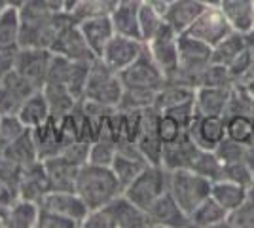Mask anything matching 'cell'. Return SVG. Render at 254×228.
I'll use <instances>...</instances> for the list:
<instances>
[{"mask_svg": "<svg viewBox=\"0 0 254 228\" xmlns=\"http://www.w3.org/2000/svg\"><path fill=\"white\" fill-rule=\"evenodd\" d=\"M254 44V31L253 33H237L233 31L232 34H228L222 42H218L212 48V63L216 65L230 67L243 54L247 48H251Z\"/></svg>", "mask_w": 254, "mask_h": 228, "instance_id": "cb8c5ba5", "label": "cell"}, {"mask_svg": "<svg viewBox=\"0 0 254 228\" xmlns=\"http://www.w3.org/2000/svg\"><path fill=\"white\" fill-rule=\"evenodd\" d=\"M226 137L232 141L251 147L254 145V124L253 114H243V112H235V114H226Z\"/></svg>", "mask_w": 254, "mask_h": 228, "instance_id": "d6a6232c", "label": "cell"}, {"mask_svg": "<svg viewBox=\"0 0 254 228\" xmlns=\"http://www.w3.org/2000/svg\"><path fill=\"white\" fill-rule=\"evenodd\" d=\"M253 31H254V27H253Z\"/></svg>", "mask_w": 254, "mask_h": 228, "instance_id": "9f6ffc18", "label": "cell"}, {"mask_svg": "<svg viewBox=\"0 0 254 228\" xmlns=\"http://www.w3.org/2000/svg\"><path fill=\"white\" fill-rule=\"evenodd\" d=\"M186 133L199 149L214 151L226 139V120L214 114H195Z\"/></svg>", "mask_w": 254, "mask_h": 228, "instance_id": "7c38bea8", "label": "cell"}, {"mask_svg": "<svg viewBox=\"0 0 254 228\" xmlns=\"http://www.w3.org/2000/svg\"><path fill=\"white\" fill-rule=\"evenodd\" d=\"M190 169L195 171V173L203 175V177H207V179H211V181H216L222 175V162L218 160V156H216L214 151L199 149L197 154H195V158H193V163H191Z\"/></svg>", "mask_w": 254, "mask_h": 228, "instance_id": "d590c367", "label": "cell"}, {"mask_svg": "<svg viewBox=\"0 0 254 228\" xmlns=\"http://www.w3.org/2000/svg\"><path fill=\"white\" fill-rule=\"evenodd\" d=\"M120 78L124 87H138V89H152V91H158L165 84V75L148 54L146 44H144V52L138 55L137 61H133L120 73Z\"/></svg>", "mask_w": 254, "mask_h": 228, "instance_id": "ba28073f", "label": "cell"}, {"mask_svg": "<svg viewBox=\"0 0 254 228\" xmlns=\"http://www.w3.org/2000/svg\"><path fill=\"white\" fill-rule=\"evenodd\" d=\"M216 156L222 163H232V162H239V160H245V152H247V147L245 145H239V143L232 141V139H224L216 149Z\"/></svg>", "mask_w": 254, "mask_h": 228, "instance_id": "7bdbcfd3", "label": "cell"}, {"mask_svg": "<svg viewBox=\"0 0 254 228\" xmlns=\"http://www.w3.org/2000/svg\"><path fill=\"white\" fill-rule=\"evenodd\" d=\"M36 228H80L74 221L63 217L59 213H53L50 209L40 207V217H38V227Z\"/></svg>", "mask_w": 254, "mask_h": 228, "instance_id": "ee69618b", "label": "cell"}, {"mask_svg": "<svg viewBox=\"0 0 254 228\" xmlns=\"http://www.w3.org/2000/svg\"><path fill=\"white\" fill-rule=\"evenodd\" d=\"M34 91H38V89L32 84H29L21 75L11 71L10 75L0 82V114L2 116L17 114L23 101Z\"/></svg>", "mask_w": 254, "mask_h": 228, "instance_id": "9a60e30c", "label": "cell"}, {"mask_svg": "<svg viewBox=\"0 0 254 228\" xmlns=\"http://www.w3.org/2000/svg\"><path fill=\"white\" fill-rule=\"evenodd\" d=\"M220 179H228V181H233V183H239V185L245 186H253V175H251V169L245 160H239V162H232V163H222V175Z\"/></svg>", "mask_w": 254, "mask_h": 228, "instance_id": "ab89813d", "label": "cell"}, {"mask_svg": "<svg viewBox=\"0 0 254 228\" xmlns=\"http://www.w3.org/2000/svg\"><path fill=\"white\" fill-rule=\"evenodd\" d=\"M122 93H124V84L120 75L110 67H106L101 59H95L89 69L84 99L95 101L99 105H105L110 109H118Z\"/></svg>", "mask_w": 254, "mask_h": 228, "instance_id": "5b68a950", "label": "cell"}, {"mask_svg": "<svg viewBox=\"0 0 254 228\" xmlns=\"http://www.w3.org/2000/svg\"><path fill=\"white\" fill-rule=\"evenodd\" d=\"M29 128L23 126V122L17 118V114H11V116H2L0 122V147L8 145L13 139H17L23 131H27Z\"/></svg>", "mask_w": 254, "mask_h": 228, "instance_id": "b9f144b4", "label": "cell"}, {"mask_svg": "<svg viewBox=\"0 0 254 228\" xmlns=\"http://www.w3.org/2000/svg\"><path fill=\"white\" fill-rule=\"evenodd\" d=\"M245 162H247V165H249L251 175H253V181H254V145L247 147V152H245Z\"/></svg>", "mask_w": 254, "mask_h": 228, "instance_id": "7dc6e473", "label": "cell"}, {"mask_svg": "<svg viewBox=\"0 0 254 228\" xmlns=\"http://www.w3.org/2000/svg\"><path fill=\"white\" fill-rule=\"evenodd\" d=\"M233 86H197L193 95L195 114L224 116L232 97Z\"/></svg>", "mask_w": 254, "mask_h": 228, "instance_id": "d6986e66", "label": "cell"}, {"mask_svg": "<svg viewBox=\"0 0 254 228\" xmlns=\"http://www.w3.org/2000/svg\"><path fill=\"white\" fill-rule=\"evenodd\" d=\"M31 131L40 160H46V158L61 154V151L66 147V141H64L57 116H52L50 120H46L42 126H38V128H34Z\"/></svg>", "mask_w": 254, "mask_h": 228, "instance_id": "ac0fdd59", "label": "cell"}, {"mask_svg": "<svg viewBox=\"0 0 254 228\" xmlns=\"http://www.w3.org/2000/svg\"><path fill=\"white\" fill-rule=\"evenodd\" d=\"M146 2H150L152 6H156V8H158V10L161 11V13H163V11L167 10L171 4L175 2V0H146Z\"/></svg>", "mask_w": 254, "mask_h": 228, "instance_id": "c3c4849f", "label": "cell"}, {"mask_svg": "<svg viewBox=\"0 0 254 228\" xmlns=\"http://www.w3.org/2000/svg\"><path fill=\"white\" fill-rule=\"evenodd\" d=\"M195 2H199L201 6L205 8H214V6H220V0H195Z\"/></svg>", "mask_w": 254, "mask_h": 228, "instance_id": "f907efd6", "label": "cell"}, {"mask_svg": "<svg viewBox=\"0 0 254 228\" xmlns=\"http://www.w3.org/2000/svg\"><path fill=\"white\" fill-rule=\"evenodd\" d=\"M48 2H50L52 10H55V11H66V2H64V0H48Z\"/></svg>", "mask_w": 254, "mask_h": 228, "instance_id": "681fc988", "label": "cell"}, {"mask_svg": "<svg viewBox=\"0 0 254 228\" xmlns=\"http://www.w3.org/2000/svg\"><path fill=\"white\" fill-rule=\"evenodd\" d=\"M230 211L224 209L212 196H209L205 202L191 211L190 215V227L195 228H214V227H224L228 223Z\"/></svg>", "mask_w": 254, "mask_h": 228, "instance_id": "f546056e", "label": "cell"}, {"mask_svg": "<svg viewBox=\"0 0 254 228\" xmlns=\"http://www.w3.org/2000/svg\"><path fill=\"white\" fill-rule=\"evenodd\" d=\"M38 217H40V204L19 196L6 211L4 228H36Z\"/></svg>", "mask_w": 254, "mask_h": 228, "instance_id": "484cf974", "label": "cell"}, {"mask_svg": "<svg viewBox=\"0 0 254 228\" xmlns=\"http://www.w3.org/2000/svg\"><path fill=\"white\" fill-rule=\"evenodd\" d=\"M17 118L21 120L23 126L29 128V130L38 128V126H42L46 120L52 118V110H50L48 99H46L42 89L31 93L29 97L23 101L21 109L17 112Z\"/></svg>", "mask_w": 254, "mask_h": 228, "instance_id": "83f0119b", "label": "cell"}, {"mask_svg": "<svg viewBox=\"0 0 254 228\" xmlns=\"http://www.w3.org/2000/svg\"><path fill=\"white\" fill-rule=\"evenodd\" d=\"M212 181L191 169L169 171V194L190 217L191 211L211 196Z\"/></svg>", "mask_w": 254, "mask_h": 228, "instance_id": "3957f363", "label": "cell"}, {"mask_svg": "<svg viewBox=\"0 0 254 228\" xmlns=\"http://www.w3.org/2000/svg\"><path fill=\"white\" fill-rule=\"evenodd\" d=\"M197 151H199V147L191 141L188 133H184L179 141L163 145L161 165L165 169H169V171H175V169H190Z\"/></svg>", "mask_w": 254, "mask_h": 228, "instance_id": "44dd1931", "label": "cell"}, {"mask_svg": "<svg viewBox=\"0 0 254 228\" xmlns=\"http://www.w3.org/2000/svg\"><path fill=\"white\" fill-rule=\"evenodd\" d=\"M148 165V160L140 154L138 147L131 141H118V151L116 156L112 160V171L116 173V177L120 179L122 186L126 188L135 177H137L144 167Z\"/></svg>", "mask_w": 254, "mask_h": 228, "instance_id": "5bb4252c", "label": "cell"}, {"mask_svg": "<svg viewBox=\"0 0 254 228\" xmlns=\"http://www.w3.org/2000/svg\"><path fill=\"white\" fill-rule=\"evenodd\" d=\"M203 10H205V6H201L195 0H175L167 10L163 11V21L179 34H184L191 27V23L199 17Z\"/></svg>", "mask_w": 254, "mask_h": 228, "instance_id": "603a6c76", "label": "cell"}, {"mask_svg": "<svg viewBox=\"0 0 254 228\" xmlns=\"http://www.w3.org/2000/svg\"><path fill=\"white\" fill-rule=\"evenodd\" d=\"M23 165H19L17 162H13L11 158H8L4 152H0V181H4L6 185H10L11 188L17 190L19 181L23 175Z\"/></svg>", "mask_w": 254, "mask_h": 228, "instance_id": "60d3db41", "label": "cell"}, {"mask_svg": "<svg viewBox=\"0 0 254 228\" xmlns=\"http://www.w3.org/2000/svg\"><path fill=\"white\" fill-rule=\"evenodd\" d=\"M169 190V169L161 163H148L140 173L124 188V194L140 209L148 211L150 206Z\"/></svg>", "mask_w": 254, "mask_h": 228, "instance_id": "277c9868", "label": "cell"}, {"mask_svg": "<svg viewBox=\"0 0 254 228\" xmlns=\"http://www.w3.org/2000/svg\"><path fill=\"white\" fill-rule=\"evenodd\" d=\"M249 188L251 186L239 185V183H233V181H228V179H216V181H212L211 196L224 209H228L232 213V211L239 209L247 202Z\"/></svg>", "mask_w": 254, "mask_h": 228, "instance_id": "f1b7e54d", "label": "cell"}, {"mask_svg": "<svg viewBox=\"0 0 254 228\" xmlns=\"http://www.w3.org/2000/svg\"><path fill=\"white\" fill-rule=\"evenodd\" d=\"M15 52H0V82L13 71Z\"/></svg>", "mask_w": 254, "mask_h": 228, "instance_id": "bcb514c9", "label": "cell"}, {"mask_svg": "<svg viewBox=\"0 0 254 228\" xmlns=\"http://www.w3.org/2000/svg\"><path fill=\"white\" fill-rule=\"evenodd\" d=\"M44 167L48 171L50 183H52L53 190H74L76 177L82 165L74 163L72 160H68L63 154H57L52 158L42 160Z\"/></svg>", "mask_w": 254, "mask_h": 228, "instance_id": "7402d4cb", "label": "cell"}, {"mask_svg": "<svg viewBox=\"0 0 254 228\" xmlns=\"http://www.w3.org/2000/svg\"><path fill=\"white\" fill-rule=\"evenodd\" d=\"M156 93L152 89H138V87H124V93L120 99V110H144L154 107Z\"/></svg>", "mask_w": 254, "mask_h": 228, "instance_id": "e575fe53", "label": "cell"}, {"mask_svg": "<svg viewBox=\"0 0 254 228\" xmlns=\"http://www.w3.org/2000/svg\"><path fill=\"white\" fill-rule=\"evenodd\" d=\"M0 122H2V114H0Z\"/></svg>", "mask_w": 254, "mask_h": 228, "instance_id": "11a10c76", "label": "cell"}, {"mask_svg": "<svg viewBox=\"0 0 254 228\" xmlns=\"http://www.w3.org/2000/svg\"><path fill=\"white\" fill-rule=\"evenodd\" d=\"M233 29L228 23L226 15L218 6L214 8H205L199 13V17L191 23V27L186 31V34H190L193 38L201 40V42L209 44L211 48H214L218 42H222L228 34H232Z\"/></svg>", "mask_w": 254, "mask_h": 228, "instance_id": "9c48e42d", "label": "cell"}, {"mask_svg": "<svg viewBox=\"0 0 254 228\" xmlns=\"http://www.w3.org/2000/svg\"><path fill=\"white\" fill-rule=\"evenodd\" d=\"M163 13L152 6L150 2H142L140 8H138V31H140V40L146 44L161 29L163 25Z\"/></svg>", "mask_w": 254, "mask_h": 228, "instance_id": "836d02e7", "label": "cell"}, {"mask_svg": "<svg viewBox=\"0 0 254 228\" xmlns=\"http://www.w3.org/2000/svg\"><path fill=\"white\" fill-rule=\"evenodd\" d=\"M50 50H52L53 54L68 57L70 61H95L97 59L93 52L89 50L84 34L80 31V25H78L74 17H70L61 27V31L57 33Z\"/></svg>", "mask_w": 254, "mask_h": 228, "instance_id": "30bf717a", "label": "cell"}, {"mask_svg": "<svg viewBox=\"0 0 254 228\" xmlns=\"http://www.w3.org/2000/svg\"><path fill=\"white\" fill-rule=\"evenodd\" d=\"M19 48H21L19 10L6 6L0 11V52H17Z\"/></svg>", "mask_w": 254, "mask_h": 228, "instance_id": "4316f807", "label": "cell"}, {"mask_svg": "<svg viewBox=\"0 0 254 228\" xmlns=\"http://www.w3.org/2000/svg\"><path fill=\"white\" fill-rule=\"evenodd\" d=\"M40 207L74 221L80 228H82L85 217L89 213L87 204L76 190H52L40 200Z\"/></svg>", "mask_w": 254, "mask_h": 228, "instance_id": "4fadbf2b", "label": "cell"}, {"mask_svg": "<svg viewBox=\"0 0 254 228\" xmlns=\"http://www.w3.org/2000/svg\"><path fill=\"white\" fill-rule=\"evenodd\" d=\"M184 133H186V128H184L175 116H171V114H167V112H159L158 137L163 145H169V143L179 141Z\"/></svg>", "mask_w": 254, "mask_h": 228, "instance_id": "f35d334b", "label": "cell"}, {"mask_svg": "<svg viewBox=\"0 0 254 228\" xmlns=\"http://www.w3.org/2000/svg\"><path fill=\"white\" fill-rule=\"evenodd\" d=\"M148 215L126 194H120L106 206L89 209L82 228H146Z\"/></svg>", "mask_w": 254, "mask_h": 228, "instance_id": "7a4b0ae2", "label": "cell"}, {"mask_svg": "<svg viewBox=\"0 0 254 228\" xmlns=\"http://www.w3.org/2000/svg\"><path fill=\"white\" fill-rule=\"evenodd\" d=\"M228 23L237 33H253L254 27V0H220L218 6Z\"/></svg>", "mask_w": 254, "mask_h": 228, "instance_id": "d4e9b609", "label": "cell"}, {"mask_svg": "<svg viewBox=\"0 0 254 228\" xmlns=\"http://www.w3.org/2000/svg\"><path fill=\"white\" fill-rule=\"evenodd\" d=\"M146 50L165 78H171L179 71V33L167 23H163L161 29L146 42Z\"/></svg>", "mask_w": 254, "mask_h": 228, "instance_id": "52a82bcc", "label": "cell"}, {"mask_svg": "<svg viewBox=\"0 0 254 228\" xmlns=\"http://www.w3.org/2000/svg\"><path fill=\"white\" fill-rule=\"evenodd\" d=\"M116 151H118V141L110 139V137H97L95 141H91V145H89L87 163L110 167L114 156H116Z\"/></svg>", "mask_w": 254, "mask_h": 228, "instance_id": "8d00e7d4", "label": "cell"}, {"mask_svg": "<svg viewBox=\"0 0 254 228\" xmlns=\"http://www.w3.org/2000/svg\"><path fill=\"white\" fill-rule=\"evenodd\" d=\"M4 8H6V2H4V0H0V11L4 10Z\"/></svg>", "mask_w": 254, "mask_h": 228, "instance_id": "db71d44e", "label": "cell"}, {"mask_svg": "<svg viewBox=\"0 0 254 228\" xmlns=\"http://www.w3.org/2000/svg\"><path fill=\"white\" fill-rule=\"evenodd\" d=\"M74 190L82 196L89 209L106 206L114 198L124 194V186L120 183L112 167L95 165V163H84L76 177Z\"/></svg>", "mask_w": 254, "mask_h": 228, "instance_id": "6da1fadb", "label": "cell"}, {"mask_svg": "<svg viewBox=\"0 0 254 228\" xmlns=\"http://www.w3.org/2000/svg\"><path fill=\"white\" fill-rule=\"evenodd\" d=\"M52 190V183H50V177H48V171L44 167L42 160L31 163L23 169L21 181L17 186V192L21 198H27V200L40 204V200Z\"/></svg>", "mask_w": 254, "mask_h": 228, "instance_id": "ffe728a7", "label": "cell"}, {"mask_svg": "<svg viewBox=\"0 0 254 228\" xmlns=\"http://www.w3.org/2000/svg\"><path fill=\"white\" fill-rule=\"evenodd\" d=\"M42 91L46 99H48L52 116H64V114H68L80 103L64 84H52V82H48L42 87Z\"/></svg>", "mask_w": 254, "mask_h": 228, "instance_id": "1f68e13d", "label": "cell"}, {"mask_svg": "<svg viewBox=\"0 0 254 228\" xmlns=\"http://www.w3.org/2000/svg\"><path fill=\"white\" fill-rule=\"evenodd\" d=\"M19 198V192L15 188H11L10 185H6L4 181H0V217H6L8 207Z\"/></svg>", "mask_w": 254, "mask_h": 228, "instance_id": "f6af8a7d", "label": "cell"}, {"mask_svg": "<svg viewBox=\"0 0 254 228\" xmlns=\"http://www.w3.org/2000/svg\"><path fill=\"white\" fill-rule=\"evenodd\" d=\"M64 2H66V11H72L74 10V6L80 2V0H64Z\"/></svg>", "mask_w": 254, "mask_h": 228, "instance_id": "f5cc1de1", "label": "cell"}, {"mask_svg": "<svg viewBox=\"0 0 254 228\" xmlns=\"http://www.w3.org/2000/svg\"><path fill=\"white\" fill-rule=\"evenodd\" d=\"M4 2H6V6H10V8H17V10H19L27 0H4Z\"/></svg>", "mask_w": 254, "mask_h": 228, "instance_id": "816d5d0a", "label": "cell"}, {"mask_svg": "<svg viewBox=\"0 0 254 228\" xmlns=\"http://www.w3.org/2000/svg\"><path fill=\"white\" fill-rule=\"evenodd\" d=\"M0 152H4L8 158H11L13 162H17L19 165L27 167L31 163L38 162V151H36V145L32 139V131L27 130L23 131L17 139H13L11 143L0 147Z\"/></svg>", "mask_w": 254, "mask_h": 228, "instance_id": "4dcf8cb0", "label": "cell"}, {"mask_svg": "<svg viewBox=\"0 0 254 228\" xmlns=\"http://www.w3.org/2000/svg\"><path fill=\"white\" fill-rule=\"evenodd\" d=\"M78 25H80V31L84 34L89 50H91L93 55L99 59L101 54H103V50L106 48V44L110 42V38L116 34L110 15H91V17H84V19L78 21Z\"/></svg>", "mask_w": 254, "mask_h": 228, "instance_id": "e0dca14e", "label": "cell"}, {"mask_svg": "<svg viewBox=\"0 0 254 228\" xmlns=\"http://www.w3.org/2000/svg\"><path fill=\"white\" fill-rule=\"evenodd\" d=\"M144 52V42L138 38L124 36V34H114L110 38V42L106 44V48L101 54V61L106 67H110L112 71H116L118 75L127 69L133 61H137L138 55Z\"/></svg>", "mask_w": 254, "mask_h": 228, "instance_id": "8fae6325", "label": "cell"}, {"mask_svg": "<svg viewBox=\"0 0 254 228\" xmlns=\"http://www.w3.org/2000/svg\"><path fill=\"white\" fill-rule=\"evenodd\" d=\"M146 215H148V227H156V228L190 227V217L180 209V206L175 202V198L169 194V190L150 206Z\"/></svg>", "mask_w": 254, "mask_h": 228, "instance_id": "2e32d148", "label": "cell"}, {"mask_svg": "<svg viewBox=\"0 0 254 228\" xmlns=\"http://www.w3.org/2000/svg\"><path fill=\"white\" fill-rule=\"evenodd\" d=\"M52 57L53 52L46 50V48H19L15 52L13 71L17 75H21L36 89H42L48 80Z\"/></svg>", "mask_w": 254, "mask_h": 228, "instance_id": "8992f818", "label": "cell"}, {"mask_svg": "<svg viewBox=\"0 0 254 228\" xmlns=\"http://www.w3.org/2000/svg\"><path fill=\"white\" fill-rule=\"evenodd\" d=\"M118 4L120 0H80L70 13L76 21L91 15H110Z\"/></svg>", "mask_w": 254, "mask_h": 228, "instance_id": "74e56055", "label": "cell"}]
</instances>
